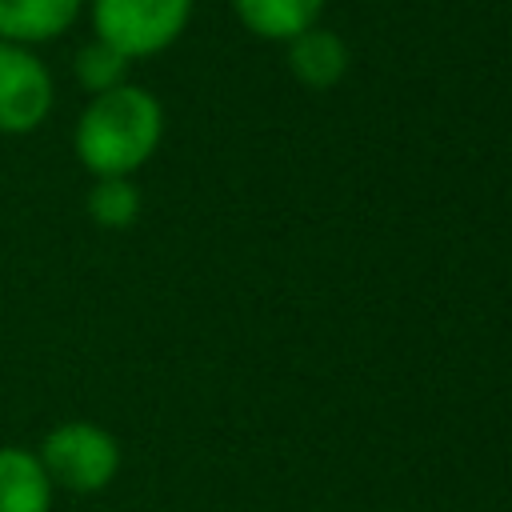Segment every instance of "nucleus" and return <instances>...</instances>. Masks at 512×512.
Listing matches in <instances>:
<instances>
[{
    "label": "nucleus",
    "mask_w": 512,
    "mask_h": 512,
    "mask_svg": "<svg viewBox=\"0 0 512 512\" xmlns=\"http://www.w3.org/2000/svg\"><path fill=\"white\" fill-rule=\"evenodd\" d=\"M324 4L328 0H232V12L252 36L288 44L304 28L320 24Z\"/></svg>",
    "instance_id": "nucleus-8"
},
{
    "label": "nucleus",
    "mask_w": 512,
    "mask_h": 512,
    "mask_svg": "<svg viewBox=\"0 0 512 512\" xmlns=\"http://www.w3.org/2000/svg\"><path fill=\"white\" fill-rule=\"evenodd\" d=\"M164 140V104L152 88L128 80L112 92L88 96L72 124V152L80 168L100 176H136Z\"/></svg>",
    "instance_id": "nucleus-1"
},
{
    "label": "nucleus",
    "mask_w": 512,
    "mask_h": 512,
    "mask_svg": "<svg viewBox=\"0 0 512 512\" xmlns=\"http://www.w3.org/2000/svg\"><path fill=\"white\" fill-rule=\"evenodd\" d=\"M88 0H0V40L40 48L76 28Z\"/></svg>",
    "instance_id": "nucleus-6"
},
{
    "label": "nucleus",
    "mask_w": 512,
    "mask_h": 512,
    "mask_svg": "<svg viewBox=\"0 0 512 512\" xmlns=\"http://www.w3.org/2000/svg\"><path fill=\"white\" fill-rule=\"evenodd\" d=\"M32 452L48 484L72 496H96L120 472V440L96 420H60Z\"/></svg>",
    "instance_id": "nucleus-2"
},
{
    "label": "nucleus",
    "mask_w": 512,
    "mask_h": 512,
    "mask_svg": "<svg viewBox=\"0 0 512 512\" xmlns=\"http://www.w3.org/2000/svg\"><path fill=\"white\" fill-rule=\"evenodd\" d=\"M140 188L132 176H100L84 192V212L104 232H124L140 220Z\"/></svg>",
    "instance_id": "nucleus-9"
},
{
    "label": "nucleus",
    "mask_w": 512,
    "mask_h": 512,
    "mask_svg": "<svg viewBox=\"0 0 512 512\" xmlns=\"http://www.w3.org/2000/svg\"><path fill=\"white\" fill-rule=\"evenodd\" d=\"M56 488L48 484L32 448L0 444V512H52Z\"/></svg>",
    "instance_id": "nucleus-7"
},
{
    "label": "nucleus",
    "mask_w": 512,
    "mask_h": 512,
    "mask_svg": "<svg viewBox=\"0 0 512 512\" xmlns=\"http://www.w3.org/2000/svg\"><path fill=\"white\" fill-rule=\"evenodd\" d=\"M284 60H288V72L312 88V92H328L336 88L348 68H352V52H348V40L324 24H312L304 28L300 36H292L284 44Z\"/></svg>",
    "instance_id": "nucleus-5"
},
{
    "label": "nucleus",
    "mask_w": 512,
    "mask_h": 512,
    "mask_svg": "<svg viewBox=\"0 0 512 512\" xmlns=\"http://www.w3.org/2000/svg\"><path fill=\"white\" fill-rule=\"evenodd\" d=\"M128 72H132V60L120 56L112 44L88 36L76 52H72V80L88 92V96H100V92H112L120 84H128Z\"/></svg>",
    "instance_id": "nucleus-10"
},
{
    "label": "nucleus",
    "mask_w": 512,
    "mask_h": 512,
    "mask_svg": "<svg viewBox=\"0 0 512 512\" xmlns=\"http://www.w3.org/2000/svg\"><path fill=\"white\" fill-rule=\"evenodd\" d=\"M192 8L196 0H88L84 16L96 40L136 64L168 52L188 32Z\"/></svg>",
    "instance_id": "nucleus-3"
},
{
    "label": "nucleus",
    "mask_w": 512,
    "mask_h": 512,
    "mask_svg": "<svg viewBox=\"0 0 512 512\" xmlns=\"http://www.w3.org/2000/svg\"><path fill=\"white\" fill-rule=\"evenodd\" d=\"M56 108V76L40 48L0 40V136H32Z\"/></svg>",
    "instance_id": "nucleus-4"
}]
</instances>
